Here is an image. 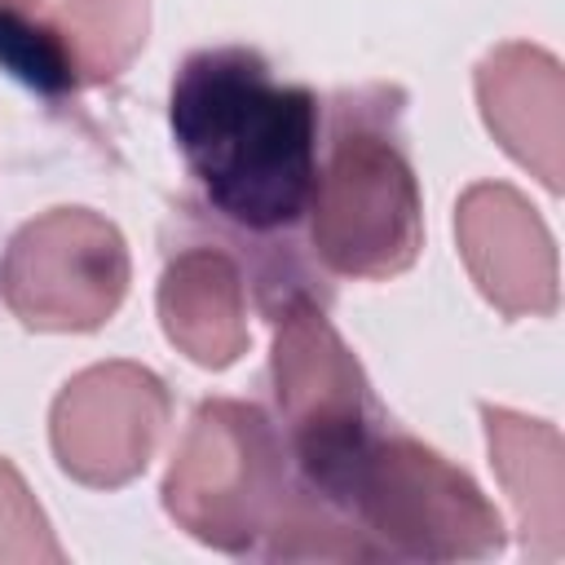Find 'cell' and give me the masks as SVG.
<instances>
[{
	"mask_svg": "<svg viewBox=\"0 0 565 565\" xmlns=\"http://www.w3.org/2000/svg\"><path fill=\"white\" fill-rule=\"evenodd\" d=\"M287 499L282 441L269 415L238 397L199 402L163 477V512L203 547L243 556L260 552Z\"/></svg>",
	"mask_w": 565,
	"mask_h": 565,
	"instance_id": "obj_3",
	"label": "cell"
},
{
	"mask_svg": "<svg viewBox=\"0 0 565 565\" xmlns=\"http://www.w3.org/2000/svg\"><path fill=\"white\" fill-rule=\"evenodd\" d=\"M309 238L340 278L406 274L424 247V199L402 141L371 119H340L309 190Z\"/></svg>",
	"mask_w": 565,
	"mask_h": 565,
	"instance_id": "obj_4",
	"label": "cell"
},
{
	"mask_svg": "<svg viewBox=\"0 0 565 565\" xmlns=\"http://www.w3.org/2000/svg\"><path fill=\"white\" fill-rule=\"evenodd\" d=\"M455 243L477 291L503 318H547L561 305L556 243L539 207L508 181H477L455 203Z\"/></svg>",
	"mask_w": 565,
	"mask_h": 565,
	"instance_id": "obj_8",
	"label": "cell"
},
{
	"mask_svg": "<svg viewBox=\"0 0 565 565\" xmlns=\"http://www.w3.org/2000/svg\"><path fill=\"white\" fill-rule=\"evenodd\" d=\"M172 419L163 380L141 362H97L62 384L49 411L57 468L93 490L128 486L154 459Z\"/></svg>",
	"mask_w": 565,
	"mask_h": 565,
	"instance_id": "obj_7",
	"label": "cell"
},
{
	"mask_svg": "<svg viewBox=\"0 0 565 565\" xmlns=\"http://www.w3.org/2000/svg\"><path fill=\"white\" fill-rule=\"evenodd\" d=\"M159 322L194 366H234L252 340L238 260L221 247L177 252L159 274Z\"/></svg>",
	"mask_w": 565,
	"mask_h": 565,
	"instance_id": "obj_10",
	"label": "cell"
},
{
	"mask_svg": "<svg viewBox=\"0 0 565 565\" xmlns=\"http://www.w3.org/2000/svg\"><path fill=\"white\" fill-rule=\"evenodd\" d=\"M128 278V243L93 207L40 212L0 256V300L31 331H97L124 305Z\"/></svg>",
	"mask_w": 565,
	"mask_h": 565,
	"instance_id": "obj_6",
	"label": "cell"
},
{
	"mask_svg": "<svg viewBox=\"0 0 565 565\" xmlns=\"http://www.w3.org/2000/svg\"><path fill=\"white\" fill-rule=\"evenodd\" d=\"M0 66L35 93H75L71 66L49 31V0H0Z\"/></svg>",
	"mask_w": 565,
	"mask_h": 565,
	"instance_id": "obj_13",
	"label": "cell"
},
{
	"mask_svg": "<svg viewBox=\"0 0 565 565\" xmlns=\"http://www.w3.org/2000/svg\"><path fill=\"white\" fill-rule=\"evenodd\" d=\"M185 172L225 221L269 234L305 216L318 172V97L256 49H194L168 97Z\"/></svg>",
	"mask_w": 565,
	"mask_h": 565,
	"instance_id": "obj_1",
	"label": "cell"
},
{
	"mask_svg": "<svg viewBox=\"0 0 565 565\" xmlns=\"http://www.w3.org/2000/svg\"><path fill=\"white\" fill-rule=\"evenodd\" d=\"M477 106L490 137L530 168L552 194L561 190L565 150V71L561 62L525 40L494 44L477 62Z\"/></svg>",
	"mask_w": 565,
	"mask_h": 565,
	"instance_id": "obj_9",
	"label": "cell"
},
{
	"mask_svg": "<svg viewBox=\"0 0 565 565\" xmlns=\"http://www.w3.org/2000/svg\"><path fill=\"white\" fill-rule=\"evenodd\" d=\"M269 380L300 486L349 512V486L380 433V411L362 362L305 291L274 305Z\"/></svg>",
	"mask_w": 565,
	"mask_h": 565,
	"instance_id": "obj_2",
	"label": "cell"
},
{
	"mask_svg": "<svg viewBox=\"0 0 565 565\" xmlns=\"http://www.w3.org/2000/svg\"><path fill=\"white\" fill-rule=\"evenodd\" d=\"M49 31L71 66L75 88L119 79L146 44L150 0H57Z\"/></svg>",
	"mask_w": 565,
	"mask_h": 565,
	"instance_id": "obj_12",
	"label": "cell"
},
{
	"mask_svg": "<svg viewBox=\"0 0 565 565\" xmlns=\"http://www.w3.org/2000/svg\"><path fill=\"white\" fill-rule=\"evenodd\" d=\"M349 516L380 556L486 561L508 543L503 516L481 486L406 433H375L349 486Z\"/></svg>",
	"mask_w": 565,
	"mask_h": 565,
	"instance_id": "obj_5",
	"label": "cell"
},
{
	"mask_svg": "<svg viewBox=\"0 0 565 565\" xmlns=\"http://www.w3.org/2000/svg\"><path fill=\"white\" fill-rule=\"evenodd\" d=\"M66 552L26 490L22 472L0 455V565H62Z\"/></svg>",
	"mask_w": 565,
	"mask_h": 565,
	"instance_id": "obj_14",
	"label": "cell"
},
{
	"mask_svg": "<svg viewBox=\"0 0 565 565\" xmlns=\"http://www.w3.org/2000/svg\"><path fill=\"white\" fill-rule=\"evenodd\" d=\"M486 419V446H490V468L499 472L521 547L534 565H556L565 556V446L561 433L547 419L516 415L508 406L481 402Z\"/></svg>",
	"mask_w": 565,
	"mask_h": 565,
	"instance_id": "obj_11",
	"label": "cell"
}]
</instances>
